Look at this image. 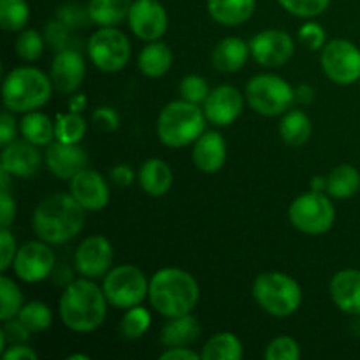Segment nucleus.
<instances>
[{
	"mask_svg": "<svg viewBox=\"0 0 360 360\" xmlns=\"http://www.w3.org/2000/svg\"><path fill=\"white\" fill-rule=\"evenodd\" d=\"M86 210L70 193H53L37 204L32 217L35 236L49 245H63L84 227Z\"/></svg>",
	"mask_w": 360,
	"mask_h": 360,
	"instance_id": "obj_1",
	"label": "nucleus"
},
{
	"mask_svg": "<svg viewBox=\"0 0 360 360\" xmlns=\"http://www.w3.org/2000/svg\"><path fill=\"white\" fill-rule=\"evenodd\" d=\"M108 297L91 278L70 281L60 297V319L74 333H91L104 323Z\"/></svg>",
	"mask_w": 360,
	"mask_h": 360,
	"instance_id": "obj_2",
	"label": "nucleus"
},
{
	"mask_svg": "<svg viewBox=\"0 0 360 360\" xmlns=\"http://www.w3.org/2000/svg\"><path fill=\"white\" fill-rule=\"evenodd\" d=\"M199 295L200 290L195 278L179 267H164L150 280L148 297L151 306L167 319L192 313L199 302Z\"/></svg>",
	"mask_w": 360,
	"mask_h": 360,
	"instance_id": "obj_3",
	"label": "nucleus"
},
{
	"mask_svg": "<svg viewBox=\"0 0 360 360\" xmlns=\"http://www.w3.org/2000/svg\"><path fill=\"white\" fill-rule=\"evenodd\" d=\"M53 81L35 67H16L4 79V105L13 112L37 111L51 98Z\"/></svg>",
	"mask_w": 360,
	"mask_h": 360,
	"instance_id": "obj_4",
	"label": "nucleus"
},
{
	"mask_svg": "<svg viewBox=\"0 0 360 360\" xmlns=\"http://www.w3.org/2000/svg\"><path fill=\"white\" fill-rule=\"evenodd\" d=\"M204 109L186 101L169 102L162 109L157 122V134L162 144L169 148H183L193 144L206 132Z\"/></svg>",
	"mask_w": 360,
	"mask_h": 360,
	"instance_id": "obj_5",
	"label": "nucleus"
},
{
	"mask_svg": "<svg viewBox=\"0 0 360 360\" xmlns=\"http://www.w3.org/2000/svg\"><path fill=\"white\" fill-rule=\"evenodd\" d=\"M253 299L269 315L285 319L294 315L302 302V290L297 281L285 273H262L253 281Z\"/></svg>",
	"mask_w": 360,
	"mask_h": 360,
	"instance_id": "obj_6",
	"label": "nucleus"
},
{
	"mask_svg": "<svg viewBox=\"0 0 360 360\" xmlns=\"http://www.w3.org/2000/svg\"><path fill=\"white\" fill-rule=\"evenodd\" d=\"M246 101L250 108L264 116H280L292 108L295 90L276 74H259L246 84Z\"/></svg>",
	"mask_w": 360,
	"mask_h": 360,
	"instance_id": "obj_7",
	"label": "nucleus"
},
{
	"mask_svg": "<svg viewBox=\"0 0 360 360\" xmlns=\"http://www.w3.org/2000/svg\"><path fill=\"white\" fill-rule=\"evenodd\" d=\"M102 290L109 304L120 309H129L139 306L146 299L150 292V281L139 267L125 264V266L112 267L105 274Z\"/></svg>",
	"mask_w": 360,
	"mask_h": 360,
	"instance_id": "obj_8",
	"label": "nucleus"
},
{
	"mask_svg": "<svg viewBox=\"0 0 360 360\" xmlns=\"http://www.w3.org/2000/svg\"><path fill=\"white\" fill-rule=\"evenodd\" d=\"M290 224L302 234L320 236L330 231L336 220V210L327 195L320 192H308L299 195L288 210Z\"/></svg>",
	"mask_w": 360,
	"mask_h": 360,
	"instance_id": "obj_9",
	"label": "nucleus"
},
{
	"mask_svg": "<svg viewBox=\"0 0 360 360\" xmlns=\"http://www.w3.org/2000/svg\"><path fill=\"white\" fill-rule=\"evenodd\" d=\"M88 56L98 70L118 72L129 63L130 42L116 27H101L88 39Z\"/></svg>",
	"mask_w": 360,
	"mask_h": 360,
	"instance_id": "obj_10",
	"label": "nucleus"
},
{
	"mask_svg": "<svg viewBox=\"0 0 360 360\" xmlns=\"http://www.w3.org/2000/svg\"><path fill=\"white\" fill-rule=\"evenodd\" d=\"M320 62L333 83L347 86L360 79V49L347 39H333L327 42Z\"/></svg>",
	"mask_w": 360,
	"mask_h": 360,
	"instance_id": "obj_11",
	"label": "nucleus"
},
{
	"mask_svg": "<svg viewBox=\"0 0 360 360\" xmlns=\"http://www.w3.org/2000/svg\"><path fill=\"white\" fill-rule=\"evenodd\" d=\"M56 264V255L53 248H49V243L42 241H28L21 248H18L14 257V273L25 283H39L46 280L53 273Z\"/></svg>",
	"mask_w": 360,
	"mask_h": 360,
	"instance_id": "obj_12",
	"label": "nucleus"
},
{
	"mask_svg": "<svg viewBox=\"0 0 360 360\" xmlns=\"http://www.w3.org/2000/svg\"><path fill=\"white\" fill-rule=\"evenodd\" d=\"M127 20L132 34L146 42L164 37L169 27L167 11L158 0H134Z\"/></svg>",
	"mask_w": 360,
	"mask_h": 360,
	"instance_id": "obj_13",
	"label": "nucleus"
},
{
	"mask_svg": "<svg viewBox=\"0 0 360 360\" xmlns=\"http://www.w3.org/2000/svg\"><path fill=\"white\" fill-rule=\"evenodd\" d=\"M250 53L259 65L276 69L285 65L294 55V39L278 28L262 30L250 41Z\"/></svg>",
	"mask_w": 360,
	"mask_h": 360,
	"instance_id": "obj_14",
	"label": "nucleus"
},
{
	"mask_svg": "<svg viewBox=\"0 0 360 360\" xmlns=\"http://www.w3.org/2000/svg\"><path fill=\"white\" fill-rule=\"evenodd\" d=\"M112 245L104 236H90L84 239L76 250L74 255V264L81 276L84 278H101L111 271Z\"/></svg>",
	"mask_w": 360,
	"mask_h": 360,
	"instance_id": "obj_15",
	"label": "nucleus"
},
{
	"mask_svg": "<svg viewBox=\"0 0 360 360\" xmlns=\"http://www.w3.org/2000/svg\"><path fill=\"white\" fill-rule=\"evenodd\" d=\"M69 193L86 211H102L109 202V185L101 172L83 169L70 179Z\"/></svg>",
	"mask_w": 360,
	"mask_h": 360,
	"instance_id": "obj_16",
	"label": "nucleus"
},
{
	"mask_svg": "<svg viewBox=\"0 0 360 360\" xmlns=\"http://www.w3.org/2000/svg\"><path fill=\"white\" fill-rule=\"evenodd\" d=\"M84 76H86V65L79 51L63 48L56 53L51 63V74H49L56 91L65 95L74 94L83 84Z\"/></svg>",
	"mask_w": 360,
	"mask_h": 360,
	"instance_id": "obj_17",
	"label": "nucleus"
},
{
	"mask_svg": "<svg viewBox=\"0 0 360 360\" xmlns=\"http://www.w3.org/2000/svg\"><path fill=\"white\" fill-rule=\"evenodd\" d=\"M243 95L231 84H221L210 91L204 102V115L211 123L220 127L232 125L243 112Z\"/></svg>",
	"mask_w": 360,
	"mask_h": 360,
	"instance_id": "obj_18",
	"label": "nucleus"
},
{
	"mask_svg": "<svg viewBox=\"0 0 360 360\" xmlns=\"http://www.w3.org/2000/svg\"><path fill=\"white\" fill-rule=\"evenodd\" d=\"M49 171L60 179H72L79 171L86 169L88 155L79 144H65L55 141L48 146L44 155Z\"/></svg>",
	"mask_w": 360,
	"mask_h": 360,
	"instance_id": "obj_19",
	"label": "nucleus"
},
{
	"mask_svg": "<svg viewBox=\"0 0 360 360\" xmlns=\"http://www.w3.org/2000/svg\"><path fill=\"white\" fill-rule=\"evenodd\" d=\"M39 146L32 144L30 141L14 139L2 150V169L11 176L18 178H32L39 172L42 164Z\"/></svg>",
	"mask_w": 360,
	"mask_h": 360,
	"instance_id": "obj_20",
	"label": "nucleus"
},
{
	"mask_svg": "<svg viewBox=\"0 0 360 360\" xmlns=\"http://www.w3.org/2000/svg\"><path fill=\"white\" fill-rule=\"evenodd\" d=\"M192 160L199 171L207 172V174L220 171L227 160V143L224 136L214 130L204 132L193 143Z\"/></svg>",
	"mask_w": 360,
	"mask_h": 360,
	"instance_id": "obj_21",
	"label": "nucleus"
},
{
	"mask_svg": "<svg viewBox=\"0 0 360 360\" xmlns=\"http://www.w3.org/2000/svg\"><path fill=\"white\" fill-rule=\"evenodd\" d=\"M330 297L347 315L360 316V271L343 269L330 280Z\"/></svg>",
	"mask_w": 360,
	"mask_h": 360,
	"instance_id": "obj_22",
	"label": "nucleus"
},
{
	"mask_svg": "<svg viewBox=\"0 0 360 360\" xmlns=\"http://www.w3.org/2000/svg\"><path fill=\"white\" fill-rule=\"evenodd\" d=\"M139 185L148 195L162 197L171 190L172 186V171L167 162L162 158H148L139 169Z\"/></svg>",
	"mask_w": 360,
	"mask_h": 360,
	"instance_id": "obj_23",
	"label": "nucleus"
},
{
	"mask_svg": "<svg viewBox=\"0 0 360 360\" xmlns=\"http://www.w3.org/2000/svg\"><path fill=\"white\" fill-rule=\"evenodd\" d=\"M257 0H207V13L225 27L246 23L253 16Z\"/></svg>",
	"mask_w": 360,
	"mask_h": 360,
	"instance_id": "obj_24",
	"label": "nucleus"
},
{
	"mask_svg": "<svg viewBox=\"0 0 360 360\" xmlns=\"http://www.w3.org/2000/svg\"><path fill=\"white\" fill-rule=\"evenodd\" d=\"M250 44L239 37H227L217 44L213 51V65L220 72H236L248 62Z\"/></svg>",
	"mask_w": 360,
	"mask_h": 360,
	"instance_id": "obj_25",
	"label": "nucleus"
},
{
	"mask_svg": "<svg viewBox=\"0 0 360 360\" xmlns=\"http://www.w3.org/2000/svg\"><path fill=\"white\" fill-rule=\"evenodd\" d=\"M200 336V323L192 313L174 316L164 326L160 333V341L165 348L188 347Z\"/></svg>",
	"mask_w": 360,
	"mask_h": 360,
	"instance_id": "obj_26",
	"label": "nucleus"
},
{
	"mask_svg": "<svg viewBox=\"0 0 360 360\" xmlns=\"http://www.w3.org/2000/svg\"><path fill=\"white\" fill-rule=\"evenodd\" d=\"M172 65V51L165 42L153 41L144 46L137 58V67L146 77L157 79L165 76Z\"/></svg>",
	"mask_w": 360,
	"mask_h": 360,
	"instance_id": "obj_27",
	"label": "nucleus"
},
{
	"mask_svg": "<svg viewBox=\"0 0 360 360\" xmlns=\"http://www.w3.org/2000/svg\"><path fill=\"white\" fill-rule=\"evenodd\" d=\"M134 0H90L86 6L91 23L98 27H116L129 18Z\"/></svg>",
	"mask_w": 360,
	"mask_h": 360,
	"instance_id": "obj_28",
	"label": "nucleus"
},
{
	"mask_svg": "<svg viewBox=\"0 0 360 360\" xmlns=\"http://www.w3.org/2000/svg\"><path fill=\"white\" fill-rule=\"evenodd\" d=\"M311 120L301 109H288L280 122V136L288 146L299 148L311 137Z\"/></svg>",
	"mask_w": 360,
	"mask_h": 360,
	"instance_id": "obj_29",
	"label": "nucleus"
},
{
	"mask_svg": "<svg viewBox=\"0 0 360 360\" xmlns=\"http://www.w3.org/2000/svg\"><path fill=\"white\" fill-rule=\"evenodd\" d=\"M21 136L35 146H49L55 139V122L39 111L25 112L20 122Z\"/></svg>",
	"mask_w": 360,
	"mask_h": 360,
	"instance_id": "obj_30",
	"label": "nucleus"
},
{
	"mask_svg": "<svg viewBox=\"0 0 360 360\" xmlns=\"http://www.w3.org/2000/svg\"><path fill=\"white\" fill-rule=\"evenodd\" d=\"M360 190V172L354 165L341 164L327 176V192L334 199H348Z\"/></svg>",
	"mask_w": 360,
	"mask_h": 360,
	"instance_id": "obj_31",
	"label": "nucleus"
},
{
	"mask_svg": "<svg viewBox=\"0 0 360 360\" xmlns=\"http://www.w3.org/2000/svg\"><path fill=\"white\" fill-rule=\"evenodd\" d=\"M202 360H239L243 357V343L236 334L218 333L204 345Z\"/></svg>",
	"mask_w": 360,
	"mask_h": 360,
	"instance_id": "obj_32",
	"label": "nucleus"
},
{
	"mask_svg": "<svg viewBox=\"0 0 360 360\" xmlns=\"http://www.w3.org/2000/svg\"><path fill=\"white\" fill-rule=\"evenodd\" d=\"M86 134V122L81 112L69 111L67 115H56L55 139L65 144H79Z\"/></svg>",
	"mask_w": 360,
	"mask_h": 360,
	"instance_id": "obj_33",
	"label": "nucleus"
},
{
	"mask_svg": "<svg viewBox=\"0 0 360 360\" xmlns=\"http://www.w3.org/2000/svg\"><path fill=\"white\" fill-rule=\"evenodd\" d=\"M30 18L27 0H0V27L6 32L23 30Z\"/></svg>",
	"mask_w": 360,
	"mask_h": 360,
	"instance_id": "obj_34",
	"label": "nucleus"
},
{
	"mask_svg": "<svg viewBox=\"0 0 360 360\" xmlns=\"http://www.w3.org/2000/svg\"><path fill=\"white\" fill-rule=\"evenodd\" d=\"M150 327V311L139 304L127 309V313L122 319V323H120V333H122V336L127 338V340H139V338H143L144 334L148 333Z\"/></svg>",
	"mask_w": 360,
	"mask_h": 360,
	"instance_id": "obj_35",
	"label": "nucleus"
},
{
	"mask_svg": "<svg viewBox=\"0 0 360 360\" xmlns=\"http://www.w3.org/2000/svg\"><path fill=\"white\" fill-rule=\"evenodd\" d=\"M18 319L30 329V333H44L53 323V313L48 304L41 301H32L23 304L18 313Z\"/></svg>",
	"mask_w": 360,
	"mask_h": 360,
	"instance_id": "obj_36",
	"label": "nucleus"
},
{
	"mask_svg": "<svg viewBox=\"0 0 360 360\" xmlns=\"http://www.w3.org/2000/svg\"><path fill=\"white\" fill-rule=\"evenodd\" d=\"M0 320H9L18 316L23 308V294L20 287L9 276H0Z\"/></svg>",
	"mask_w": 360,
	"mask_h": 360,
	"instance_id": "obj_37",
	"label": "nucleus"
},
{
	"mask_svg": "<svg viewBox=\"0 0 360 360\" xmlns=\"http://www.w3.org/2000/svg\"><path fill=\"white\" fill-rule=\"evenodd\" d=\"M14 49L21 60L35 62V60L41 58L42 51H44V37H42L41 32L34 30V28H23L16 37Z\"/></svg>",
	"mask_w": 360,
	"mask_h": 360,
	"instance_id": "obj_38",
	"label": "nucleus"
},
{
	"mask_svg": "<svg viewBox=\"0 0 360 360\" xmlns=\"http://www.w3.org/2000/svg\"><path fill=\"white\" fill-rule=\"evenodd\" d=\"M210 84L204 79L202 76H197V74H188V76L183 77V81L179 83V95H181L183 101L192 102V104H204L210 95Z\"/></svg>",
	"mask_w": 360,
	"mask_h": 360,
	"instance_id": "obj_39",
	"label": "nucleus"
},
{
	"mask_svg": "<svg viewBox=\"0 0 360 360\" xmlns=\"http://www.w3.org/2000/svg\"><path fill=\"white\" fill-rule=\"evenodd\" d=\"M264 357L267 360H299L301 359V347L290 336L274 338L267 345Z\"/></svg>",
	"mask_w": 360,
	"mask_h": 360,
	"instance_id": "obj_40",
	"label": "nucleus"
},
{
	"mask_svg": "<svg viewBox=\"0 0 360 360\" xmlns=\"http://www.w3.org/2000/svg\"><path fill=\"white\" fill-rule=\"evenodd\" d=\"M278 4L297 18H316L326 13L330 0H278Z\"/></svg>",
	"mask_w": 360,
	"mask_h": 360,
	"instance_id": "obj_41",
	"label": "nucleus"
},
{
	"mask_svg": "<svg viewBox=\"0 0 360 360\" xmlns=\"http://www.w3.org/2000/svg\"><path fill=\"white\" fill-rule=\"evenodd\" d=\"M28 338H30V329L21 322L18 316L9 320H4V327L2 333H0V345H2V352L4 347L7 345H20V343H27Z\"/></svg>",
	"mask_w": 360,
	"mask_h": 360,
	"instance_id": "obj_42",
	"label": "nucleus"
},
{
	"mask_svg": "<svg viewBox=\"0 0 360 360\" xmlns=\"http://www.w3.org/2000/svg\"><path fill=\"white\" fill-rule=\"evenodd\" d=\"M297 39L306 49H311V51H319L326 44V30L320 23L316 21H308V23L302 25L297 32Z\"/></svg>",
	"mask_w": 360,
	"mask_h": 360,
	"instance_id": "obj_43",
	"label": "nucleus"
},
{
	"mask_svg": "<svg viewBox=\"0 0 360 360\" xmlns=\"http://www.w3.org/2000/svg\"><path fill=\"white\" fill-rule=\"evenodd\" d=\"M56 18H58L62 23H65L69 28L83 27V25H86V21H90L86 7L79 6V4H74V2L60 6L58 13H56Z\"/></svg>",
	"mask_w": 360,
	"mask_h": 360,
	"instance_id": "obj_44",
	"label": "nucleus"
},
{
	"mask_svg": "<svg viewBox=\"0 0 360 360\" xmlns=\"http://www.w3.org/2000/svg\"><path fill=\"white\" fill-rule=\"evenodd\" d=\"M91 122H94L95 129H98L101 132H115L120 127V116L109 105H101L91 115Z\"/></svg>",
	"mask_w": 360,
	"mask_h": 360,
	"instance_id": "obj_45",
	"label": "nucleus"
},
{
	"mask_svg": "<svg viewBox=\"0 0 360 360\" xmlns=\"http://www.w3.org/2000/svg\"><path fill=\"white\" fill-rule=\"evenodd\" d=\"M67 35H69V27H67L65 23H62L58 18L48 21V25H46L44 28V39L53 46V48H56L58 51L67 48V41H69Z\"/></svg>",
	"mask_w": 360,
	"mask_h": 360,
	"instance_id": "obj_46",
	"label": "nucleus"
},
{
	"mask_svg": "<svg viewBox=\"0 0 360 360\" xmlns=\"http://www.w3.org/2000/svg\"><path fill=\"white\" fill-rule=\"evenodd\" d=\"M0 252H2V259H0V271H7L14 262V257L18 253L16 239L11 234V231L7 227L0 229Z\"/></svg>",
	"mask_w": 360,
	"mask_h": 360,
	"instance_id": "obj_47",
	"label": "nucleus"
},
{
	"mask_svg": "<svg viewBox=\"0 0 360 360\" xmlns=\"http://www.w3.org/2000/svg\"><path fill=\"white\" fill-rule=\"evenodd\" d=\"M16 217V204L9 190H0V225L9 229Z\"/></svg>",
	"mask_w": 360,
	"mask_h": 360,
	"instance_id": "obj_48",
	"label": "nucleus"
},
{
	"mask_svg": "<svg viewBox=\"0 0 360 360\" xmlns=\"http://www.w3.org/2000/svg\"><path fill=\"white\" fill-rule=\"evenodd\" d=\"M4 360H37V354L32 350L30 347H27L25 343L20 345H9L7 350L2 352Z\"/></svg>",
	"mask_w": 360,
	"mask_h": 360,
	"instance_id": "obj_49",
	"label": "nucleus"
},
{
	"mask_svg": "<svg viewBox=\"0 0 360 360\" xmlns=\"http://www.w3.org/2000/svg\"><path fill=\"white\" fill-rule=\"evenodd\" d=\"M14 137H16V120L11 112H2V122H0V144H2V148L13 143Z\"/></svg>",
	"mask_w": 360,
	"mask_h": 360,
	"instance_id": "obj_50",
	"label": "nucleus"
},
{
	"mask_svg": "<svg viewBox=\"0 0 360 360\" xmlns=\"http://www.w3.org/2000/svg\"><path fill=\"white\" fill-rule=\"evenodd\" d=\"M111 179L118 186L125 188V186H130L136 179V174H134L132 167L127 164H118L111 169Z\"/></svg>",
	"mask_w": 360,
	"mask_h": 360,
	"instance_id": "obj_51",
	"label": "nucleus"
},
{
	"mask_svg": "<svg viewBox=\"0 0 360 360\" xmlns=\"http://www.w3.org/2000/svg\"><path fill=\"white\" fill-rule=\"evenodd\" d=\"M200 354L193 352L188 347H172L167 348L164 354L160 355V360H200Z\"/></svg>",
	"mask_w": 360,
	"mask_h": 360,
	"instance_id": "obj_52",
	"label": "nucleus"
},
{
	"mask_svg": "<svg viewBox=\"0 0 360 360\" xmlns=\"http://www.w3.org/2000/svg\"><path fill=\"white\" fill-rule=\"evenodd\" d=\"M313 98H315V88L309 86V84H301V86L295 88V101L299 104H311Z\"/></svg>",
	"mask_w": 360,
	"mask_h": 360,
	"instance_id": "obj_53",
	"label": "nucleus"
},
{
	"mask_svg": "<svg viewBox=\"0 0 360 360\" xmlns=\"http://www.w3.org/2000/svg\"><path fill=\"white\" fill-rule=\"evenodd\" d=\"M86 97H84L83 94H76L70 97V102H69V109L74 112H83L84 109H86Z\"/></svg>",
	"mask_w": 360,
	"mask_h": 360,
	"instance_id": "obj_54",
	"label": "nucleus"
},
{
	"mask_svg": "<svg viewBox=\"0 0 360 360\" xmlns=\"http://www.w3.org/2000/svg\"><path fill=\"white\" fill-rule=\"evenodd\" d=\"M311 190L313 192L323 193V190H327V178H323V176H315V178L311 179Z\"/></svg>",
	"mask_w": 360,
	"mask_h": 360,
	"instance_id": "obj_55",
	"label": "nucleus"
},
{
	"mask_svg": "<svg viewBox=\"0 0 360 360\" xmlns=\"http://www.w3.org/2000/svg\"><path fill=\"white\" fill-rule=\"evenodd\" d=\"M67 360H90L86 354H76V355H69Z\"/></svg>",
	"mask_w": 360,
	"mask_h": 360,
	"instance_id": "obj_56",
	"label": "nucleus"
},
{
	"mask_svg": "<svg viewBox=\"0 0 360 360\" xmlns=\"http://www.w3.org/2000/svg\"><path fill=\"white\" fill-rule=\"evenodd\" d=\"M359 83H360V79H359Z\"/></svg>",
	"mask_w": 360,
	"mask_h": 360,
	"instance_id": "obj_57",
	"label": "nucleus"
}]
</instances>
